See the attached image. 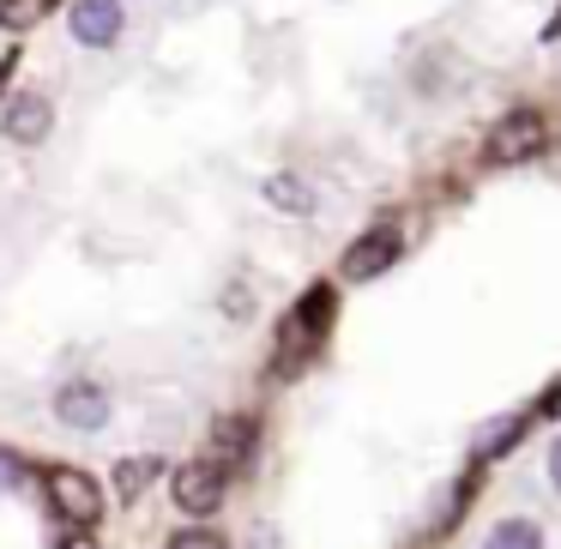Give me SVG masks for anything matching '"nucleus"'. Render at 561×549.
Segmentation results:
<instances>
[{
  "label": "nucleus",
  "instance_id": "ddd939ff",
  "mask_svg": "<svg viewBox=\"0 0 561 549\" xmlns=\"http://www.w3.org/2000/svg\"><path fill=\"white\" fill-rule=\"evenodd\" d=\"M218 441H224V453H248V441H254V423H224Z\"/></svg>",
  "mask_w": 561,
  "mask_h": 549
},
{
  "label": "nucleus",
  "instance_id": "dca6fc26",
  "mask_svg": "<svg viewBox=\"0 0 561 549\" xmlns=\"http://www.w3.org/2000/svg\"><path fill=\"white\" fill-rule=\"evenodd\" d=\"M549 477H556V489H561V441L549 447Z\"/></svg>",
  "mask_w": 561,
  "mask_h": 549
},
{
  "label": "nucleus",
  "instance_id": "1a4fd4ad",
  "mask_svg": "<svg viewBox=\"0 0 561 549\" xmlns=\"http://www.w3.org/2000/svg\"><path fill=\"white\" fill-rule=\"evenodd\" d=\"M483 549H543V531L531 519H501L495 531L483 537Z\"/></svg>",
  "mask_w": 561,
  "mask_h": 549
},
{
  "label": "nucleus",
  "instance_id": "6e6552de",
  "mask_svg": "<svg viewBox=\"0 0 561 549\" xmlns=\"http://www.w3.org/2000/svg\"><path fill=\"white\" fill-rule=\"evenodd\" d=\"M266 199H272L278 211H296V218H302V211H314V194H308L302 175H272V182H266Z\"/></svg>",
  "mask_w": 561,
  "mask_h": 549
},
{
  "label": "nucleus",
  "instance_id": "9d476101",
  "mask_svg": "<svg viewBox=\"0 0 561 549\" xmlns=\"http://www.w3.org/2000/svg\"><path fill=\"white\" fill-rule=\"evenodd\" d=\"M519 428H525V416H501V423H489L483 435H477V459H501V453L519 441Z\"/></svg>",
  "mask_w": 561,
  "mask_h": 549
},
{
  "label": "nucleus",
  "instance_id": "423d86ee",
  "mask_svg": "<svg viewBox=\"0 0 561 549\" xmlns=\"http://www.w3.org/2000/svg\"><path fill=\"white\" fill-rule=\"evenodd\" d=\"M73 37L85 49H110L122 37V0H73Z\"/></svg>",
  "mask_w": 561,
  "mask_h": 549
},
{
  "label": "nucleus",
  "instance_id": "0eeeda50",
  "mask_svg": "<svg viewBox=\"0 0 561 549\" xmlns=\"http://www.w3.org/2000/svg\"><path fill=\"white\" fill-rule=\"evenodd\" d=\"M392 260H399V236H392V230H368L363 242L344 254V278H356V284H363V278H380Z\"/></svg>",
  "mask_w": 561,
  "mask_h": 549
},
{
  "label": "nucleus",
  "instance_id": "4468645a",
  "mask_svg": "<svg viewBox=\"0 0 561 549\" xmlns=\"http://www.w3.org/2000/svg\"><path fill=\"white\" fill-rule=\"evenodd\" d=\"M170 549H224V537H211V531H182Z\"/></svg>",
  "mask_w": 561,
  "mask_h": 549
},
{
  "label": "nucleus",
  "instance_id": "9b49d317",
  "mask_svg": "<svg viewBox=\"0 0 561 549\" xmlns=\"http://www.w3.org/2000/svg\"><path fill=\"white\" fill-rule=\"evenodd\" d=\"M49 7H55V0H0V25H7V31H31Z\"/></svg>",
  "mask_w": 561,
  "mask_h": 549
},
{
  "label": "nucleus",
  "instance_id": "20e7f679",
  "mask_svg": "<svg viewBox=\"0 0 561 549\" xmlns=\"http://www.w3.org/2000/svg\"><path fill=\"white\" fill-rule=\"evenodd\" d=\"M537 146H543V122H537L531 110H519L489 134V163H519V158H531Z\"/></svg>",
  "mask_w": 561,
  "mask_h": 549
},
{
  "label": "nucleus",
  "instance_id": "2eb2a0df",
  "mask_svg": "<svg viewBox=\"0 0 561 549\" xmlns=\"http://www.w3.org/2000/svg\"><path fill=\"white\" fill-rule=\"evenodd\" d=\"M19 477H25V471H19V459H13V453H0V489H19Z\"/></svg>",
  "mask_w": 561,
  "mask_h": 549
},
{
  "label": "nucleus",
  "instance_id": "a211bd4d",
  "mask_svg": "<svg viewBox=\"0 0 561 549\" xmlns=\"http://www.w3.org/2000/svg\"><path fill=\"white\" fill-rule=\"evenodd\" d=\"M19 67V55H7V61H0V85H7V73H13Z\"/></svg>",
  "mask_w": 561,
  "mask_h": 549
},
{
  "label": "nucleus",
  "instance_id": "7ed1b4c3",
  "mask_svg": "<svg viewBox=\"0 0 561 549\" xmlns=\"http://www.w3.org/2000/svg\"><path fill=\"white\" fill-rule=\"evenodd\" d=\"M224 501V465L218 459H194L175 471V507L182 513H211Z\"/></svg>",
  "mask_w": 561,
  "mask_h": 549
},
{
  "label": "nucleus",
  "instance_id": "f8f14e48",
  "mask_svg": "<svg viewBox=\"0 0 561 549\" xmlns=\"http://www.w3.org/2000/svg\"><path fill=\"white\" fill-rule=\"evenodd\" d=\"M158 477V459H122V471H115V483H122V495H139V489Z\"/></svg>",
  "mask_w": 561,
  "mask_h": 549
},
{
  "label": "nucleus",
  "instance_id": "39448f33",
  "mask_svg": "<svg viewBox=\"0 0 561 549\" xmlns=\"http://www.w3.org/2000/svg\"><path fill=\"white\" fill-rule=\"evenodd\" d=\"M7 139L13 146H43L49 139V127H55V103L43 98V91H25V98H13V110H7Z\"/></svg>",
  "mask_w": 561,
  "mask_h": 549
},
{
  "label": "nucleus",
  "instance_id": "f3484780",
  "mask_svg": "<svg viewBox=\"0 0 561 549\" xmlns=\"http://www.w3.org/2000/svg\"><path fill=\"white\" fill-rule=\"evenodd\" d=\"M61 549H98V537H67Z\"/></svg>",
  "mask_w": 561,
  "mask_h": 549
},
{
  "label": "nucleus",
  "instance_id": "f03ea898",
  "mask_svg": "<svg viewBox=\"0 0 561 549\" xmlns=\"http://www.w3.org/2000/svg\"><path fill=\"white\" fill-rule=\"evenodd\" d=\"M55 416H61L67 428H79V435H98V428L110 423V392H103L98 380H67V387L55 392Z\"/></svg>",
  "mask_w": 561,
  "mask_h": 549
},
{
  "label": "nucleus",
  "instance_id": "f257e3e1",
  "mask_svg": "<svg viewBox=\"0 0 561 549\" xmlns=\"http://www.w3.org/2000/svg\"><path fill=\"white\" fill-rule=\"evenodd\" d=\"M49 501H55V513H61L67 525H91L103 513L98 477H85L79 465H55V471H49Z\"/></svg>",
  "mask_w": 561,
  "mask_h": 549
},
{
  "label": "nucleus",
  "instance_id": "6ab92c4d",
  "mask_svg": "<svg viewBox=\"0 0 561 549\" xmlns=\"http://www.w3.org/2000/svg\"><path fill=\"white\" fill-rule=\"evenodd\" d=\"M543 411H561V392H549V404H543Z\"/></svg>",
  "mask_w": 561,
  "mask_h": 549
}]
</instances>
